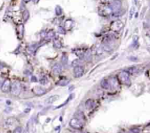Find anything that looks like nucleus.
Returning a JSON list of instances; mask_svg holds the SVG:
<instances>
[{
	"instance_id": "15",
	"label": "nucleus",
	"mask_w": 150,
	"mask_h": 133,
	"mask_svg": "<svg viewBox=\"0 0 150 133\" xmlns=\"http://www.w3.org/2000/svg\"><path fill=\"white\" fill-rule=\"evenodd\" d=\"M53 47L55 48L59 49V48H62V43H60L59 40H55L53 41Z\"/></svg>"
},
{
	"instance_id": "31",
	"label": "nucleus",
	"mask_w": 150,
	"mask_h": 133,
	"mask_svg": "<svg viewBox=\"0 0 150 133\" xmlns=\"http://www.w3.org/2000/svg\"><path fill=\"white\" fill-rule=\"evenodd\" d=\"M2 83H3V82H2V81H0V88H2Z\"/></svg>"
},
{
	"instance_id": "13",
	"label": "nucleus",
	"mask_w": 150,
	"mask_h": 133,
	"mask_svg": "<svg viewBox=\"0 0 150 133\" xmlns=\"http://www.w3.org/2000/svg\"><path fill=\"white\" fill-rule=\"evenodd\" d=\"M59 96L57 95H53V96H51V97H50L49 98H48V100H46L47 102V103H49V104H51V103H53L55 101H57V100L59 99Z\"/></svg>"
},
{
	"instance_id": "22",
	"label": "nucleus",
	"mask_w": 150,
	"mask_h": 133,
	"mask_svg": "<svg viewBox=\"0 0 150 133\" xmlns=\"http://www.w3.org/2000/svg\"><path fill=\"white\" fill-rule=\"evenodd\" d=\"M48 79H47V78L46 77H43V78H40V83L42 84V85H45V84H46L47 83H48Z\"/></svg>"
},
{
	"instance_id": "20",
	"label": "nucleus",
	"mask_w": 150,
	"mask_h": 133,
	"mask_svg": "<svg viewBox=\"0 0 150 133\" xmlns=\"http://www.w3.org/2000/svg\"><path fill=\"white\" fill-rule=\"evenodd\" d=\"M37 48H38V45H37V44H32V45H29V51H32V52H34V51H35Z\"/></svg>"
},
{
	"instance_id": "4",
	"label": "nucleus",
	"mask_w": 150,
	"mask_h": 133,
	"mask_svg": "<svg viewBox=\"0 0 150 133\" xmlns=\"http://www.w3.org/2000/svg\"><path fill=\"white\" fill-rule=\"evenodd\" d=\"M99 14L101 15L102 16H107V15H109L113 13L112 12L111 8L110 7V6H104V7H101L99 10Z\"/></svg>"
},
{
	"instance_id": "3",
	"label": "nucleus",
	"mask_w": 150,
	"mask_h": 133,
	"mask_svg": "<svg viewBox=\"0 0 150 133\" xmlns=\"http://www.w3.org/2000/svg\"><path fill=\"white\" fill-rule=\"evenodd\" d=\"M110 7L111 8L113 13L118 12L121 10V2L120 0H114L110 5Z\"/></svg>"
},
{
	"instance_id": "25",
	"label": "nucleus",
	"mask_w": 150,
	"mask_h": 133,
	"mask_svg": "<svg viewBox=\"0 0 150 133\" xmlns=\"http://www.w3.org/2000/svg\"><path fill=\"white\" fill-rule=\"evenodd\" d=\"M80 63H81V62H80V60H78V59H76V60L73 61V63H72V64H73V66H81Z\"/></svg>"
},
{
	"instance_id": "9",
	"label": "nucleus",
	"mask_w": 150,
	"mask_h": 133,
	"mask_svg": "<svg viewBox=\"0 0 150 133\" xmlns=\"http://www.w3.org/2000/svg\"><path fill=\"white\" fill-rule=\"evenodd\" d=\"M10 81L9 79H7V80H5L4 82H3V83H2V91H3V92H5V93H7V92H8L10 90Z\"/></svg>"
},
{
	"instance_id": "12",
	"label": "nucleus",
	"mask_w": 150,
	"mask_h": 133,
	"mask_svg": "<svg viewBox=\"0 0 150 133\" xmlns=\"http://www.w3.org/2000/svg\"><path fill=\"white\" fill-rule=\"evenodd\" d=\"M109 83H110V85L111 86H112L113 88H117L119 86V83L118 81L116 80V78H111L109 81Z\"/></svg>"
},
{
	"instance_id": "1",
	"label": "nucleus",
	"mask_w": 150,
	"mask_h": 133,
	"mask_svg": "<svg viewBox=\"0 0 150 133\" xmlns=\"http://www.w3.org/2000/svg\"><path fill=\"white\" fill-rule=\"evenodd\" d=\"M22 90L21 84L18 81H15L13 83L11 84L10 86V92L13 96H18L21 94Z\"/></svg>"
},
{
	"instance_id": "19",
	"label": "nucleus",
	"mask_w": 150,
	"mask_h": 133,
	"mask_svg": "<svg viewBox=\"0 0 150 133\" xmlns=\"http://www.w3.org/2000/svg\"><path fill=\"white\" fill-rule=\"evenodd\" d=\"M18 28H19V37L21 38L23 37V32H24V26L23 25H21L18 26Z\"/></svg>"
},
{
	"instance_id": "29",
	"label": "nucleus",
	"mask_w": 150,
	"mask_h": 133,
	"mask_svg": "<svg viewBox=\"0 0 150 133\" xmlns=\"http://www.w3.org/2000/svg\"><path fill=\"white\" fill-rule=\"evenodd\" d=\"M32 81H37L36 78H35V77H32Z\"/></svg>"
},
{
	"instance_id": "21",
	"label": "nucleus",
	"mask_w": 150,
	"mask_h": 133,
	"mask_svg": "<svg viewBox=\"0 0 150 133\" xmlns=\"http://www.w3.org/2000/svg\"><path fill=\"white\" fill-rule=\"evenodd\" d=\"M84 59L87 61H90L92 59V54L90 52H87L86 54H84Z\"/></svg>"
},
{
	"instance_id": "24",
	"label": "nucleus",
	"mask_w": 150,
	"mask_h": 133,
	"mask_svg": "<svg viewBox=\"0 0 150 133\" xmlns=\"http://www.w3.org/2000/svg\"><path fill=\"white\" fill-rule=\"evenodd\" d=\"M56 13L57 15H59L62 13V10L59 6H57V7H56Z\"/></svg>"
},
{
	"instance_id": "11",
	"label": "nucleus",
	"mask_w": 150,
	"mask_h": 133,
	"mask_svg": "<svg viewBox=\"0 0 150 133\" xmlns=\"http://www.w3.org/2000/svg\"><path fill=\"white\" fill-rule=\"evenodd\" d=\"M100 85H101L102 88H103L104 89H109L111 85H110V83L109 81H108L106 79H103L102 81L100 82Z\"/></svg>"
},
{
	"instance_id": "26",
	"label": "nucleus",
	"mask_w": 150,
	"mask_h": 133,
	"mask_svg": "<svg viewBox=\"0 0 150 133\" xmlns=\"http://www.w3.org/2000/svg\"><path fill=\"white\" fill-rule=\"evenodd\" d=\"M13 133H22V128L21 127H18L15 129Z\"/></svg>"
},
{
	"instance_id": "28",
	"label": "nucleus",
	"mask_w": 150,
	"mask_h": 133,
	"mask_svg": "<svg viewBox=\"0 0 150 133\" xmlns=\"http://www.w3.org/2000/svg\"><path fill=\"white\" fill-rule=\"evenodd\" d=\"M134 11H135V9H134V7H132L130 10V18H132V16H133V15L134 13Z\"/></svg>"
},
{
	"instance_id": "23",
	"label": "nucleus",
	"mask_w": 150,
	"mask_h": 133,
	"mask_svg": "<svg viewBox=\"0 0 150 133\" xmlns=\"http://www.w3.org/2000/svg\"><path fill=\"white\" fill-rule=\"evenodd\" d=\"M68 57L67 55H65V54H64L62 57V62L64 64H66L67 63H68Z\"/></svg>"
},
{
	"instance_id": "10",
	"label": "nucleus",
	"mask_w": 150,
	"mask_h": 133,
	"mask_svg": "<svg viewBox=\"0 0 150 133\" xmlns=\"http://www.w3.org/2000/svg\"><path fill=\"white\" fill-rule=\"evenodd\" d=\"M52 71L55 74L61 73L62 71V66H61V64H55L52 67Z\"/></svg>"
},
{
	"instance_id": "8",
	"label": "nucleus",
	"mask_w": 150,
	"mask_h": 133,
	"mask_svg": "<svg viewBox=\"0 0 150 133\" xmlns=\"http://www.w3.org/2000/svg\"><path fill=\"white\" fill-rule=\"evenodd\" d=\"M32 91L34 94L37 95V96H42L46 93V90L40 87V86H34L32 89Z\"/></svg>"
},
{
	"instance_id": "5",
	"label": "nucleus",
	"mask_w": 150,
	"mask_h": 133,
	"mask_svg": "<svg viewBox=\"0 0 150 133\" xmlns=\"http://www.w3.org/2000/svg\"><path fill=\"white\" fill-rule=\"evenodd\" d=\"M119 79L120 81L124 83V84H129L130 83V78H129V75L127 72H121L119 73Z\"/></svg>"
},
{
	"instance_id": "18",
	"label": "nucleus",
	"mask_w": 150,
	"mask_h": 133,
	"mask_svg": "<svg viewBox=\"0 0 150 133\" xmlns=\"http://www.w3.org/2000/svg\"><path fill=\"white\" fill-rule=\"evenodd\" d=\"M29 13L28 10H24V12H23V18L24 20L25 21H27V19L29 18Z\"/></svg>"
},
{
	"instance_id": "17",
	"label": "nucleus",
	"mask_w": 150,
	"mask_h": 133,
	"mask_svg": "<svg viewBox=\"0 0 150 133\" xmlns=\"http://www.w3.org/2000/svg\"><path fill=\"white\" fill-rule=\"evenodd\" d=\"M54 37H55V33L53 32V31H49V32L46 34V37H45L47 38V39H49V40H50V39L53 38Z\"/></svg>"
},
{
	"instance_id": "27",
	"label": "nucleus",
	"mask_w": 150,
	"mask_h": 133,
	"mask_svg": "<svg viewBox=\"0 0 150 133\" xmlns=\"http://www.w3.org/2000/svg\"><path fill=\"white\" fill-rule=\"evenodd\" d=\"M58 32L60 34H65V29L63 28V27H59Z\"/></svg>"
},
{
	"instance_id": "30",
	"label": "nucleus",
	"mask_w": 150,
	"mask_h": 133,
	"mask_svg": "<svg viewBox=\"0 0 150 133\" xmlns=\"http://www.w3.org/2000/svg\"><path fill=\"white\" fill-rule=\"evenodd\" d=\"M24 2H26V3H27V2H30L31 0H23Z\"/></svg>"
},
{
	"instance_id": "32",
	"label": "nucleus",
	"mask_w": 150,
	"mask_h": 133,
	"mask_svg": "<svg viewBox=\"0 0 150 133\" xmlns=\"http://www.w3.org/2000/svg\"><path fill=\"white\" fill-rule=\"evenodd\" d=\"M33 2H34V3H38L39 2V0H33Z\"/></svg>"
},
{
	"instance_id": "7",
	"label": "nucleus",
	"mask_w": 150,
	"mask_h": 133,
	"mask_svg": "<svg viewBox=\"0 0 150 133\" xmlns=\"http://www.w3.org/2000/svg\"><path fill=\"white\" fill-rule=\"evenodd\" d=\"M74 76L76 78H80L83 75V68L81 66H76L74 67Z\"/></svg>"
},
{
	"instance_id": "2",
	"label": "nucleus",
	"mask_w": 150,
	"mask_h": 133,
	"mask_svg": "<svg viewBox=\"0 0 150 133\" xmlns=\"http://www.w3.org/2000/svg\"><path fill=\"white\" fill-rule=\"evenodd\" d=\"M70 125L71 127L76 129H81L83 127L82 121L80 119H76V118H74V119H72L70 120Z\"/></svg>"
},
{
	"instance_id": "14",
	"label": "nucleus",
	"mask_w": 150,
	"mask_h": 133,
	"mask_svg": "<svg viewBox=\"0 0 150 133\" xmlns=\"http://www.w3.org/2000/svg\"><path fill=\"white\" fill-rule=\"evenodd\" d=\"M70 83V81L68 79H66V78H64V79H62L61 81H59L58 82V85L62 86H67Z\"/></svg>"
},
{
	"instance_id": "16",
	"label": "nucleus",
	"mask_w": 150,
	"mask_h": 133,
	"mask_svg": "<svg viewBox=\"0 0 150 133\" xmlns=\"http://www.w3.org/2000/svg\"><path fill=\"white\" fill-rule=\"evenodd\" d=\"M86 107L87 108H92V107H93V105H94V102H93V100H88L87 102H86Z\"/></svg>"
},
{
	"instance_id": "6",
	"label": "nucleus",
	"mask_w": 150,
	"mask_h": 133,
	"mask_svg": "<svg viewBox=\"0 0 150 133\" xmlns=\"http://www.w3.org/2000/svg\"><path fill=\"white\" fill-rule=\"evenodd\" d=\"M122 26H123V24L120 21H114L112 23L111 28L114 32H119L122 28Z\"/></svg>"
}]
</instances>
